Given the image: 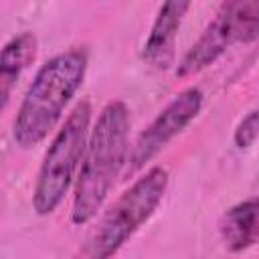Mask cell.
<instances>
[{
  "mask_svg": "<svg viewBox=\"0 0 259 259\" xmlns=\"http://www.w3.org/2000/svg\"><path fill=\"white\" fill-rule=\"evenodd\" d=\"M204 95L198 87H186L178 95H174L164 109L146 125V130L138 136L130 158H127V172H138L142 166H146L160 150L168 146L170 140H174L202 109Z\"/></svg>",
  "mask_w": 259,
  "mask_h": 259,
  "instance_id": "cell-6",
  "label": "cell"
},
{
  "mask_svg": "<svg viewBox=\"0 0 259 259\" xmlns=\"http://www.w3.org/2000/svg\"><path fill=\"white\" fill-rule=\"evenodd\" d=\"M87 65L89 55L85 47H71L40 65L12 123L16 146L30 150L47 140L75 93L81 89Z\"/></svg>",
  "mask_w": 259,
  "mask_h": 259,
  "instance_id": "cell-2",
  "label": "cell"
},
{
  "mask_svg": "<svg viewBox=\"0 0 259 259\" xmlns=\"http://www.w3.org/2000/svg\"><path fill=\"white\" fill-rule=\"evenodd\" d=\"M130 109L123 101L113 99L99 111L87 140L75 182L71 223L87 225L101 210L117 176L127 164Z\"/></svg>",
  "mask_w": 259,
  "mask_h": 259,
  "instance_id": "cell-1",
  "label": "cell"
},
{
  "mask_svg": "<svg viewBox=\"0 0 259 259\" xmlns=\"http://www.w3.org/2000/svg\"><path fill=\"white\" fill-rule=\"evenodd\" d=\"M219 233L229 253H243L259 243V196L245 198L227 208L219 221Z\"/></svg>",
  "mask_w": 259,
  "mask_h": 259,
  "instance_id": "cell-8",
  "label": "cell"
},
{
  "mask_svg": "<svg viewBox=\"0 0 259 259\" xmlns=\"http://www.w3.org/2000/svg\"><path fill=\"white\" fill-rule=\"evenodd\" d=\"M36 57V36L28 30L12 36L0 53V97L2 107L8 105L12 87L16 85L22 71L34 61Z\"/></svg>",
  "mask_w": 259,
  "mask_h": 259,
  "instance_id": "cell-9",
  "label": "cell"
},
{
  "mask_svg": "<svg viewBox=\"0 0 259 259\" xmlns=\"http://www.w3.org/2000/svg\"><path fill=\"white\" fill-rule=\"evenodd\" d=\"M190 2H164L156 14V20L148 32V38L142 49V59L154 67V69H168L174 65L176 55V36L180 30V24L184 20V14L188 12Z\"/></svg>",
  "mask_w": 259,
  "mask_h": 259,
  "instance_id": "cell-7",
  "label": "cell"
},
{
  "mask_svg": "<svg viewBox=\"0 0 259 259\" xmlns=\"http://www.w3.org/2000/svg\"><path fill=\"white\" fill-rule=\"evenodd\" d=\"M89 121L91 105L83 99L73 107L47 148L32 190V208L38 217L53 214L67 196L71 184L77 182L91 132Z\"/></svg>",
  "mask_w": 259,
  "mask_h": 259,
  "instance_id": "cell-4",
  "label": "cell"
},
{
  "mask_svg": "<svg viewBox=\"0 0 259 259\" xmlns=\"http://www.w3.org/2000/svg\"><path fill=\"white\" fill-rule=\"evenodd\" d=\"M259 138V105L247 111L233 132V142L239 150L251 148Z\"/></svg>",
  "mask_w": 259,
  "mask_h": 259,
  "instance_id": "cell-10",
  "label": "cell"
},
{
  "mask_svg": "<svg viewBox=\"0 0 259 259\" xmlns=\"http://www.w3.org/2000/svg\"><path fill=\"white\" fill-rule=\"evenodd\" d=\"M259 38V0L223 2L196 42L176 67V77H190L210 67L233 45Z\"/></svg>",
  "mask_w": 259,
  "mask_h": 259,
  "instance_id": "cell-5",
  "label": "cell"
},
{
  "mask_svg": "<svg viewBox=\"0 0 259 259\" xmlns=\"http://www.w3.org/2000/svg\"><path fill=\"white\" fill-rule=\"evenodd\" d=\"M168 188V170L152 166L105 210L97 227L77 249L73 259H113V255L150 221Z\"/></svg>",
  "mask_w": 259,
  "mask_h": 259,
  "instance_id": "cell-3",
  "label": "cell"
}]
</instances>
